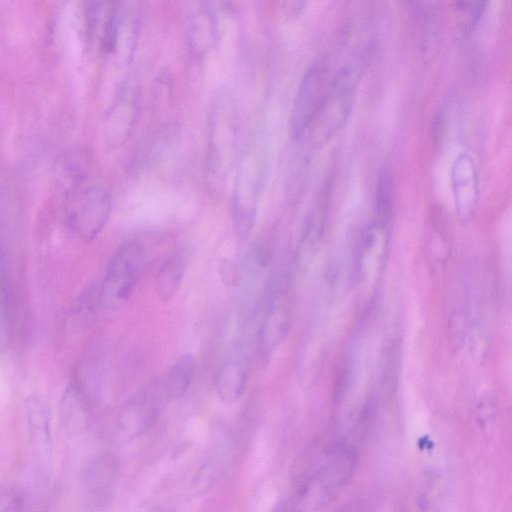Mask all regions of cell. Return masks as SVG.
<instances>
[{"instance_id":"obj_9","label":"cell","mask_w":512,"mask_h":512,"mask_svg":"<svg viewBox=\"0 0 512 512\" xmlns=\"http://www.w3.org/2000/svg\"><path fill=\"white\" fill-rule=\"evenodd\" d=\"M116 471L111 461L99 457L87 464L81 479V501L86 512H106L114 499Z\"/></svg>"},{"instance_id":"obj_19","label":"cell","mask_w":512,"mask_h":512,"mask_svg":"<svg viewBox=\"0 0 512 512\" xmlns=\"http://www.w3.org/2000/svg\"><path fill=\"white\" fill-rule=\"evenodd\" d=\"M196 372V361L192 354L179 356L169 372L162 378L170 400L182 397L189 389Z\"/></svg>"},{"instance_id":"obj_21","label":"cell","mask_w":512,"mask_h":512,"mask_svg":"<svg viewBox=\"0 0 512 512\" xmlns=\"http://www.w3.org/2000/svg\"><path fill=\"white\" fill-rule=\"evenodd\" d=\"M145 512H174V510L166 505L157 504L150 506Z\"/></svg>"},{"instance_id":"obj_24","label":"cell","mask_w":512,"mask_h":512,"mask_svg":"<svg viewBox=\"0 0 512 512\" xmlns=\"http://www.w3.org/2000/svg\"><path fill=\"white\" fill-rule=\"evenodd\" d=\"M340 512H356V510L353 507H346V508H343V510Z\"/></svg>"},{"instance_id":"obj_20","label":"cell","mask_w":512,"mask_h":512,"mask_svg":"<svg viewBox=\"0 0 512 512\" xmlns=\"http://www.w3.org/2000/svg\"><path fill=\"white\" fill-rule=\"evenodd\" d=\"M486 2L461 1L456 2V10L464 18V25L472 28L482 16Z\"/></svg>"},{"instance_id":"obj_17","label":"cell","mask_w":512,"mask_h":512,"mask_svg":"<svg viewBox=\"0 0 512 512\" xmlns=\"http://www.w3.org/2000/svg\"><path fill=\"white\" fill-rule=\"evenodd\" d=\"M248 381V370L242 361L231 359L217 372L215 390L225 403H234L244 394Z\"/></svg>"},{"instance_id":"obj_2","label":"cell","mask_w":512,"mask_h":512,"mask_svg":"<svg viewBox=\"0 0 512 512\" xmlns=\"http://www.w3.org/2000/svg\"><path fill=\"white\" fill-rule=\"evenodd\" d=\"M239 115L233 92L219 88L213 95L208 117L206 178L212 188L225 187L237 163Z\"/></svg>"},{"instance_id":"obj_16","label":"cell","mask_w":512,"mask_h":512,"mask_svg":"<svg viewBox=\"0 0 512 512\" xmlns=\"http://www.w3.org/2000/svg\"><path fill=\"white\" fill-rule=\"evenodd\" d=\"M27 419L37 457L47 467L51 451L50 412L46 403L36 396L26 401Z\"/></svg>"},{"instance_id":"obj_15","label":"cell","mask_w":512,"mask_h":512,"mask_svg":"<svg viewBox=\"0 0 512 512\" xmlns=\"http://www.w3.org/2000/svg\"><path fill=\"white\" fill-rule=\"evenodd\" d=\"M188 32L192 49L205 53L218 41L217 13L212 2H197L189 13Z\"/></svg>"},{"instance_id":"obj_23","label":"cell","mask_w":512,"mask_h":512,"mask_svg":"<svg viewBox=\"0 0 512 512\" xmlns=\"http://www.w3.org/2000/svg\"><path fill=\"white\" fill-rule=\"evenodd\" d=\"M2 512H25V511L23 510V507L21 506V504L16 502V503H12L11 505H9Z\"/></svg>"},{"instance_id":"obj_13","label":"cell","mask_w":512,"mask_h":512,"mask_svg":"<svg viewBox=\"0 0 512 512\" xmlns=\"http://www.w3.org/2000/svg\"><path fill=\"white\" fill-rule=\"evenodd\" d=\"M141 21V2H119L112 53H115L123 64H130L133 59L140 35Z\"/></svg>"},{"instance_id":"obj_3","label":"cell","mask_w":512,"mask_h":512,"mask_svg":"<svg viewBox=\"0 0 512 512\" xmlns=\"http://www.w3.org/2000/svg\"><path fill=\"white\" fill-rule=\"evenodd\" d=\"M357 453L347 444H335L323 452L302 480L296 512H318L329 505L350 482Z\"/></svg>"},{"instance_id":"obj_18","label":"cell","mask_w":512,"mask_h":512,"mask_svg":"<svg viewBox=\"0 0 512 512\" xmlns=\"http://www.w3.org/2000/svg\"><path fill=\"white\" fill-rule=\"evenodd\" d=\"M187 266V257L182 250L171 254L161 265L155 279L158 297L166 302L173 299L183 281Z\"/></svg>"},{"instance_id":"obj_4","label":"cell","mask_w":512,"mask_h":512,"mask_svg":"<svg viewBox=\"0 0 512 512\" xmlns=\"http://www.w3.org/2000/svg\"><path fill=\"white\" fill-rule=\"evenodd\" d=\"M359 77V64L343 66L333 75L317 115L299 140L319 148L337 134L350 115Z\"/></svg>"},{"instance_id":"obj_6","label":"cell","mask_w":512,"mask_h":512,"mask_svg":"<svg viewBox=\"0 0 512 512\" xmlns=\"http://www.w3.org/2000/svg\"><path fill=\"white\" fill-rule=\"evenodd\" d=\"M170 400L163 379H157L134 395L117 420V436L124 445L140 439L155 423L164 404Z\"/></svg>"},{"instance_id":"obj_22","label":"cell","mask_w":512,"mask_h":512,"mask_svg":"<svg viewBox=\"0 0 512 512\" xmlns=\"http://www.w3.org/2000/svg\"><path fill=\"white\" fill-rule=\"evenodd\" d=\"M269 512H289L288 506L284 501L277 502Z\"/></svg>"},{"instance_id":"obj_8","label":"cell","mask_w":512,"mask_h":512,"mask_svg":"<svg viewBox=\"0 0 512 512\" xmlns=\"http://www.w3.org/2000/svg\"><path fill=\"white\" fill-rule=\"evenodd\" d=\"M112 209L110 190L93 185L80 191L68 211V223L82 240H93L106 225Z\"/></svg>"},{"instance_id":"obj_12","label":"cell","mask_w":512,"mask_h":512,"mask_svg":"<svg viewBox=\"0 0 512 512\" xmlns=\"http://www.w3.org/2000/svg\"><path fill=\"white\" fill-rule=\"evenodd\" d=\"M268 300L258 331L259 345L265 350L274 349L284 341L291 322L288 288L284 283H275Z\"/></svg>"},{"instance_id":"obj_1","label":"cell","mask_w":512,"mask_h":512,"mask_svg":"<svg viewBox=\"0 0 512 512\" xmlns=\"http://www.w3.org/2000/svg\"><path fill=\"white\" fill-rule=\"evenodd\" d=\"M237 160L231 199L232 219L237 235L246 238L255 225L268 172V141L263 124L253 127Z\"/></svg>"},{"instance_id":"obj_5","label":"cell","mask_w":512,"mask_h":512,"mask_svg":"<svg viewBox=\"0 0 512 512\" xmlns=\"http://www.w3.org/2000/svg\"><path fill=\"white\" fill-rule=\"evenodd\" d=\"M145 264V250L135 240L122 244L112 256L98 292L99 305L117 310L131 299Z\"/></svg>"},{"instance_id":"obj_7","label":"cell","mask_w":512,"mask_h":512,"mask_svg":"<svg viewBox=\"0 0 512 512\" xmlns=\"http://www.w3.org/2000/svg\"><path fill=\"white\" fill-rule=\"evenodd\" d=\"M332 75L326 58L315 60L305 71L295 96L289 128L299 140L317 115L329 89Z\"/></svg>"},{"instance_id":"obj_11","label":"cell","mask_w":512,"mask_h":512,"mask_svg":"<svg viewBox=\"0 0 512 512\" xmlns=\"http://www.w3.org/2000/svg\"><path fill=\"white\" fill-rule=\"evenodd\" d=\"M140 93L133 83L124 84L118 91L106 118V137L110 145L118 147L129 138L137 121Z\"/></svg>"},{"instance_id":"obj_10","label":"cell","mask_w":512,"mask_h":512,"mask_svg":"<svg viewBox=\"0 0 512 512\" xmlns=\"http://www.w3.org/2000/svg\"><path fill=\"white\" fill-rule=\"evenodd\" d=\"M235 455V444L230 437L221 436L209 447L191 481V490L203 496L216 488L225 478Z\"/></svg>"},{"instance_id":"obj_14","label":"cell","mask_w":512,"mask_h":512,"mask_svg":"<svg viewBox=\"0 0 512 512\" xmlns=\"http://www.w3.org/2000/svg\"><path fill=\"white\" fill-rule=\"evenodd\" d=\"M452 187L456 206L463 218L472 215L478 201V177L473 159L462 154L452 167Z\"/></svg>"}]
</instances>
